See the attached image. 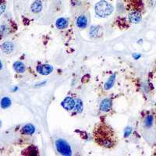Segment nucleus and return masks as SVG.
I'll use <instances>...</instances> for the list:
<instances>
[{
  "label": "nucleus",
  "instance_id": "f257e3e1",
  "mask_svg": "<svg viewBox=\"0 0 156 156\" xmlns=\"http://www.w3.org/2000/svg\"><path fill=\"white\" fill-rule=\"evenodd\" d=\"M94 139L101 147L111 148L115 144V133L111 127L105 124H100L96 127L94 133Z\"/></svg>",
  "mask_w": 156,
  "mask_h": 156
},
{
  "label": "nucleus",
  "instance_id": "f03ea898",
  "mask_svg": "<svg viewBox=\"0 0 156 156\" xmlns=\"http://www.w3.org/2000/svg\"><path fill=\"white\" fill-rule=\"evenodd\" d=\"M113 6L105 0H101L94 5L96 14L101 17H106L113 12Z\"/></svg>",
  "mask_w": 156,
  "mask_h": 156
},
{
  "label": "nucleus",
  "instance_id": "7ed1b4c3",
  "mask_svg": "<svg viewBox=\"0 0 156 156\" xmlns=\"http://www.w3.org/2000/svg\"><path fill=\"white\" fill-rule=\"evenodd\" d=\"M55 146H56V149L58 153H60L62 155H71L72 154V150H71L70 146L66 140H62V139H58L55 142Z\"/></svg>",
  "mask_w": 156,
  "mask_h": 156
},
{
  "label": "nucleus",
  "instance_id": "20e7f679",
  "mask_svg": "<svg viewBox=\"0 0 156 156\" xmlns=\"http://www.w3.org/2000/svg\"><path fill=\"white\" fill-rule=\"evenodd\" d=\"M142 13L141 11L133 10L129 13V20L133 23H138L141 21Z\"/></svg>",
  "mask_w": 156,
  "mask_h": 156
},
{
  "label": "nucleus",
  "instance_id": "39448f33",
  "mask_svg": "<svg viewBox=\"0 0 156 156\" xmlns=\"http://www.w3.org/2000/svg\"><path fill=\"white\" fill-rule=\"evenodd\" d=\"M37 71L41 75H48L53 71V67L48 64H43L37 66Z\"/></svg>",
  "mask_w": 156,
  "mask_h": 156
},
{
  "label": "nucleus",
  "instance_id": "423d86ee",
  "mask_svg": "<svg viewBox=\"0 0 156 156\" xmlns=\"http://www.w3.org/2000/svg\"><path fill=\"white\" fill-rule=\"evenodd\" d=\"M62 106L66 110H72L75 107V101L73 99V98L66 97L62 101Z\"/></svg>",
  "mask_w": 156,
  "mask_h": 156
},
{
  "label": "nucleus",
  "instance_id": "0eeeda50",
  "mask_svg": "<svg viewBox=\"0 0 156 156\" xmlns=\"http://www.w3.org/2000/svg\"><path fill=\"white\" fill-rule=\"evenodd\" d=\"M1 49L5 54H10L13 51L14 49V45L10 41H5L1 45Z\"/></svg>",
  "mask_w": 156,
  "mask_h": 156
},
{
  "label": "nucleus",
  "instance_id": "6e6552de",
  "mask_svg": "<svg viewBox=\"0 0 156 156\" xmlns=\"http://www.w3.org/2000/svg\"><path fill=\"white\" fill-rule=\"evenodd\" d=\"M112 108V100L110 98H105L102 100L100 105V108L103 112H108Z\"/></svg>",
  "mask_w": 156,
  "mask_h": 156
},
{
  "label": "nucleus",
  "instance_id": "1a4fd4ad",
  "mask_svg": "<svg viewBox=\"0 0 156 156\" xmlns=\"http://www.w3.org/2000/svg\"><path fill=\"white\" fill-rule=\"evenodd\" d=\"M87 19L84 15H80L76 19V25L78 27H80L81 29H84L87 27Z\"/></svg>",
  "mask_w": 156,
  "mask_h": 156
},
{
  "label": "nucleus",
  "instance_id": "9d476101",
  "mask_svg": "<svg viewBox=\"0 0 156 156\" xmlns=\"http://www.w3.org/2000/svg\"><path fill=\"white\" fill-rule=\"evenodd\" d=\"M35 132V127L32 124H27L25 125L23 128H22L21 133L25 135H32Z\"/></svg>",
  "mask_w": 156,
  "mask_h": 156
},
{
  "label": "nucleus",
  "instance_id": "9b49d317",
  "mask_svg": "<svg viewBox=\"0 0 156 156\" xmlns=\"http://www.w3.org/2000/svg\"><path fill=\"white\" fill-rule=\"evenodd\" d=\"M68 23H69V22H68L67 19L61 17L56 20V22H55V26L58 29H64L67 27Z\"/></svg>",
  "mask_w": 156,
  "mask_h": 156
},
{
  "label": "nucleus",
  "instance_id": "f8f14e48",
  "mask_svg": "<svg viewBox=\"0 0 156 156\" xmlns=\"http://www.w3.org/2000/svg\"><path fill=\"white\" fill-rule=\"evenodd\" d=\"M30 8H31L32 12H34V13H37V12H41V9H42V3H41V1L36 0L35 2L32 4Z\"/></svg>",
  "mask_w": 156,
  "mask_h": 156
},
{
  "label": "nucleus",
  "instance_id": "ddd939ff",
  "mask_svg": "<svg viewBox=\"0 0 156 156\" xmlns=\"http://www.w3.org/2000/svg\"><path fill=\"white\" fill-rule=\"evenodd\" d=\"M13 69H15L16 72L20 73H23L26 69V67H25L24 64L21 62H16L13 64Z\"/></svg>",
  "mask_w": 156,
  "mask_h": 156
},
{
  "label": "nucleus",
  "instance_id": "4468645a",
  "mask_svg": "<svg viewBox=\"0 0 156 156\" xmlns=\"http://www.w3.org/2000/svg\"><path fill=\"white\" fill-rule=\"evenodd\" d=\"M0 105L2 108H9L11 105V100L8 97H4L2 98V100H1V102H0Z\"/></svg>",
  "mask_w": 156,
  "mask_h": 156
},
{
  "label": "nucleus",
  "instance_id": "2eb2a0df",
  "mask_svg": "<svg viewBox=\"0 0 156 156\" xmlns=\"http://www.w3.org/2000/svg\"><path fill=\"white\" fill-rule=\"evenodd\" d=\"M115 75L113 74L110 76L109 79L108 80V81L105 83V90H109L110 88H112L114 85V83H115Z\"/></svg>",
  "mask_w": 156,
  "mask_h": 156
},
{
  "label": "nucleus",
  "instance_id": "dca6fc26",
  "mask_svg": "<svg viewBox=\"0 0 156 156\" xmlns=\"http://www.w3.org/2000/svg\"><path fill=\"white\" fill-rule=\"evenodd\" d=\"M24 152L26 153H23V154H27V155H36V154H37V150L35 147L31 146L29 148H27Z\"/></svg>",
  "mask_w": 156,
  "mask_h": 156
},
{
  "label": "nucleus",
  "instance_id": "f3484780",
  "mask_svg": "<svg viewBox=\"0 0 156 156\" xmlns=\"http://www.w3.org/2000/svg\"><path fill=\"white\" fill-rule=\"evenodd\" d=\"M75 108L77 112H81L83 110V103H82L81 100L77 99L75 101Z\"/></svg>",
  "mask_w": 156,
  "mask_h": 156
},
{
  "label": "nucleus",
  "instance_id": "a211bd4d",
  "mask_svg": "<svg viewBox=\"0 0 156 156\" xmlns=\"http://www.w3.org/2000/svg\"><path fill=\"white\" fill-rule=\"evenodd\" d=\"M153 123V116L151 115H147L145 119V126L147 127H151Z\"/></svg>",
  "mask_w": 156,
  "mask_h": 156
},
{
  "label": "nucleus",
  "instance_id": "6ab92c4d",
  "mask_svg": "<svg viewBox=\"0 0 156 156\" xmlns=\"http://www.w3.org/2000/svg\"><path fill=\"white\" fill-rule=\"evenodd\" d=\"M6 8V3L4 0H0V16L5 12Z\"/></svg>",
  "mask_w": 156,
  "mask_h": 156
},
{
  "label": "nucleus",
  "instance_id": "aec40b11",
  "mask_svg": "<svg viewBox=\"0 0 156 156\" xmlns=\"http://www.w3.org/2000/svg\"><path fill=\"white\" fill-rule=\"evenodd\" d=\"M98 30H99V28L98 27H92L90 28V35L92 37H97L98 34Z\"/></svg>",
  "mask_w": 156,
  "mask_h": 156
},
{
  "label": "nucleus",
  "instance_id": "412c9836",
  "mask_svg": "<svg viewBox=\"0 0 156 156\" xmlns=\"http://www.w3.org/2000/svg\"><path fill=\"white\" fill-rule=\"evenodd\" d=\"M8 33V28L6 26H2L0 27V38L3 35L6 34Z\"/></svg>",
  "mask_w": 156,
  "mask_h": 156
},
{
  "label": "nucleus",
  "instance_id": "4be33fe9",
  "mask_svg": "<svg viewBox=\"0 0 156 156\" xmlns=\"http://www.w3.org/2000/svg\"><path fill=\"white\" fill-rule=\"evenodd\" d=\"M132 133V129L130 127H127L126 128L124 132V136L125 137H127V136H129V134Z\"/></svg>",
  "mask_w": 156,
  "mask_h": 156
},
{
  "label": "nucleus",
  "instance_id": "5701e85b",
  "mask_svg": "<svg viewBox=\"0 0 156 156\" xmlns=\"http://www.w3.org/2000/svg\"><path fill=\"white\" fill-rule=\"evenodd\" d=\"M133 56H134V58H136V59H137V58H140V55H133Z\"/></svg>",
  "mask_w": 156,
  "mask_h": 156
},
{
  "label": "nucleus",
  "instance_id": "b1692460",
  "mask_svg": "<svg viewBox=\"0 0 156 156\" xmlns=\"http://www.w3.org/2000/svg\"><path fill=\"white\" fill-rule=\"evenodd\" d=\"M2 69V62H1V60H0V70Z\"/></svg>",
  "mask_w": 156,
  "mask_h": 156
},
{
  "label": "nucleus",
  "instance_id": "393cba45",
  "mask_svg": "<svg viewBox=\"0 0 156 156\" xmlns=\"http://www.w3.org/2000/svg\"><path fill=\"white\" fill-rule=\"evenodd\" d=\"M1 126H2V123H1V122H0V127H1Z\"/></svg>",
  "mask_w": 156,
  "mask_h": 156
}]
</instances>
